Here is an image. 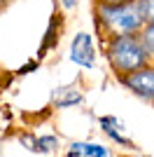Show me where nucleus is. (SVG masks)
<instances>
[{
	"instance_id": "nucleus-1",
	"label": "nucleus",
	"mask_w": 154,
	"mask_h": 157,
	"mask_svg": "<svg viewBox=\"0 0 154 157\" xmlns=\"http://www.w3.org/2000/svg\"><path fill=\"white\" fill-rule=\"evenodd\" d=\"M96 19L110 35H138L145 26L138 0L119 2V5H98L96 2Z\"/></svg>"
},
{
	"instance_id": "nucleus-2",
	"label": "nucleus",
	"mask_w": 154,
	"mask_h": 157,
	"mask_svg": "<svg viewBox=\"0 0 154 157\" xmlns=\"http://www.w3.org/2000/svg\"><path fill=\"white\" fill-rule=\"evenodd\" d=\"M108 61L117 78L128 75L149 63V56L138 35H112L108 42Z\"/></svg>"
},
{
	"instance_id": "nucleus-3",
	"label": "nucleus",
	"mask_w": 154,
	"mask_h": 157,
	"mask_svg": "<svg viewBox=\"0 0 154 157\" xmlns=\"http://www.w3.org/2000/svg\"><path fill=\"white\" fill-rule=\"evenodd\" d=\"M119 82L138 98L147 101V103H154V66L147 63L142 68H138V71L128 73V75H122Z\"/></svg>"
},
{
	"instance_id": "nucleus-4",
	"label": "nucleus",
	"mask_w": 154,
	"mask_h": 157,
	"mask_svg": "<svg viewBox=\"0 0 154 157\" xmlns=\"http://www.w3.org/2000/svg\"><path fill=\"white\" fill-rule=\"evenodd\" d=\"M70 61L91 71L96 66V49H94V40L89 33H77L70 45Z\"/></svg>"
},
{
	"instance_id": "nucleus-5",
	"label": "nucleus",
	"mask_w": 154,
	"mask_h": 157,
	"mask_svg": "<svg viewBox=\"0 0 154 157\" xmlns=\"http://www.w3.org/2000/svg\"><path fill=\"white\" fill-rule=\"evenodd\" d=\"M98 124H101L103 134L108 138H112L117 145H122V148H135L133 141L124 134L126 129H124V124H122L119 117H115V115H103V117H98Z\"/></svg>"
},
{
	"instance_id": "nucleus-6",
	"label": "nucleus",
	"mask_w": 154,
	"mask_h": 157,
	"mask_svg": "<svg viewBox=\"0 0 154 157\" xmlns=\"http://www.w3.org/2000/svg\"><path fill=\"white\" fill-rule=\"evenodd\" d=\"M82 101H84V92L77 85L58 87V89H54V96H51L54 108H75V105H82Z\"/></svg>"
},
{
	"instance_id": "nucleus-7",
	"label": "nucleus",
	"mask_w": 154,
	"mask_h": 157,
	"mask_svg": "<svg viewBox=\"0 0 154 157\" xmlns=\"http://www.w3.org/2000/svg\"><path fill=\"white\" fill-rule=\"evenodd\" d=\"M65 157H112V150L101 143H91V141H79V143L68 145V155Z\"/></svg>"
},
{
	"instance_id": "nucleus-8",
	"label": "nucleus",
	"mask_w": 154,
	"mask_h": 157,
	"mask_svg": "<svg viewBox=\"0 0 154 157\" xmlns=\"http://www.w3.org/2000/svg\"><path fill=\"white\" fill-rule=\"evenodd\" d=\"M21 143L33 152H54L58 150V138L56 136H21Z\"/></svg>"
},
{
	"instance_id": "nucleus-9",
	"label": "nucleus",
	"mask_w": 154,
	"mask_h": 157,
	"mask_svg": "<svg viewBox=\"0 0 154 157\" xmlns=\"http://www.w3.org/2000/svg\"><path fill=\"white\" fill-rule=\"evenodd\" d=\"M138 38H140V42H142V47H145L147 56L154 59V24H145L142 31L138 33Z\"/></svg>"
},
{
	"instance_id": "nucleus-10",
	"label": "nucleus",
	"mask_w": 154,
	"mask_h": 157,
	"mask_svg": "<svg viewBox=\"0 0 154 157\" xmlns=\"http://www.w3.org/2000/svg\"><path fill=\"white\" fill-rule=\"evenodd\" d=\"M145 24H154V0H138Z\"/></svg>"
},
{
	"instance_id": "nucleus-11",
	"label": "nucleus",
	"mask_w": 154,
	"mask_h": 157,
	"mask_svg": "<svg viewBox=\"0 0 154 157\" xmlns=\"http://www.w3.org/2000/svg\"><path fill=\"white\" fill-rule=\"evenodd\" d=\"M98 5H119V2H131V0H96Z\"/></svg>"
},
{
	"instance_id": "nucleus-12",
	"label": "nucleus",
	"mask_w": 154,
	"mask_h": 157,
	"mask_svg": "<svg viewBox=\"0 0 154 157\" xmlns=\"http://www.w3.org/2000/svg\"><path fill=\"white\" fill-rule=\"evenodd\" d=\"M61 5H63L65 10H72V7L77 5V0H61Z\"/></svg>"
},
{
	"instance_id": "nucleus-13",
	"label": "nucleus",
	"mask_w": 154,
	"mask_h": 157,
	"mask_svg": "<svg viewBox=\"0 0 154 157\" xmlns=\"http://www.w3.org/2000/svg\"><path fill=\"white\" fill-rule=\"evenodd\" d=\"M5 2H7V0H0V7H2V5H5Z\"/></svg>"
}]
</instances>
